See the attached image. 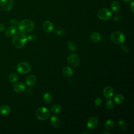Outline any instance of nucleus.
I'll use <instances>...</instances> for the list:
<instances>
[{
	"label": "nucleus",
	"mask_w": 134,
	"mask_h": 134,
	"mask_svg": "<svg viewBox=\"0 0 134 134\" xmlns=\"http://www.w3.org/2000/svg\"><path fill=\"white\" fill-rule=\"evenodd\" d=\"M5 29V26L3 24H0V31H3Z\"/></svg>",
	"instance_id": "obj_34"
},
{
	"label": "nucleus",
	"mask_w": 134,
	"mask_h": 134,
	"mask_svg": "<svg viewBox=\"0 0 134 134\" xmlns=\"http://www.w3.org/2000/svg\"><path fill=\"white\" fill-rule=\"evenodd\" d=\"M102 103V99L101 98H100L99 97H97L94 101V104L96 106H100Z\"/></svg>",
	"instance_id": "obj_30"
},
{
	"label": "nucleus",
	"mask_w": 134,
	"mask_h": 134,
	"mask_svg": "<svg viewBox=\"0 0 134 134\" xmlns=\"http://www.w3.org/2000/svg\"><path fill=\"white\" fill-rule=\"evenodd\" d=\"M10 24L12 25V26L16 27V25H18L17 20L15 19H12L10 20Z\"/></svg>",
	"instance_id": "obj_31"
},
{
	"label": "nucleus",
	"mask_w": 134,
	"mask_h": 134,
	"mask_svg": "<svg viewBox=\"0 0 134 134\" xmlns=\"http://www.w3.org/2000/svg\"><path fill=\"white\" fill-rule=\"evenodd\" d=\"M105 105H106V107L107 110H111L114 107V106L113 101L111 99H110V98H108L106 100Z\"/></svg>",
	"instance_id": "obj_27"
},
{
	"label": "nucleus",
	"mask_w": 134,
	"mask_h": 134,
	"mask_svg": "<svg viewBox=\"0 0 134 134\" xmlns=\"http://www.w3.org/2000/svg\"><path fill=\"white\" fill-rule=\"evenodd\" d=\"M31 70V65L27 62H21L18 64L16 67L17 71L21 74L29 73Z\"/></svg>",
	"instance_id": "obj_5"
},
{
	"label": "nucleus",
	"mask_w": 134,
	"mask_h": 134,
	"mask_svg": "<svg viewBox=\"0 0 134 134\" xmlns=\"http://www.w3.org/2000/svg\"><path fill=\"white\" fill-rule=\"evenodd\" d=\"M25 85L22 82L16 83L13 86L14 91L16 93H21L25 90Z\"/></svg>",
	"instance_id": "obj_13"
},
{
	"label": "nucleus",
	"mask_w": 134,
	"mask_h": 134,
	"mask_svg": "<svg viewBox=\"0 0 134 134\" xmlns=\"http://www.w3.org/2000/svg\"><path fill=\"white\" fill-rule=\"evenodd\" d=\"M18 80V75L16 73H11L8 77V80L10 83H15Z\"/></svg>",
	"instance_id": "obj_24"
},
{
	"label": "nucleus",
	"mask_w": 134,
	"mask_h": 134,
	"mask_svg": "<svg viewBox=\"0 0 134 134\" xmlns=\"http://www.w3.org/2000/svg\"><path fill=\"white\" fill-rule=\"evenodd\" d=\"M52 95L49 93H46L43 96V100L46 104H49L52 101Z\"/></svg>",
	"instance_id": "obj_21"
},
{
	"label": "nucleus",
	"mask_w": 134,
	"mask_h": 134,
	"mask_svg": "<svg viewBox=\"0 0 134 134\" xmlns=\"http://www.w3.org/2000/svg\"><path fill=\"white\" fill-rule=\"evenodd\" d=\"M16 27L10 26L8 27L5 32V36L7 37H12L14 36L16 33Z\"/></svg>",
	"instance_id": "obj_14"
},
{
	"label": "nucleus",
	"mask_w": 134,
	"mask_h": 134,
	"mask_svg": "<svg viewBox=\"0 0 134 134\" xmlns=\"http://www.w3.org/2000/svg\"><path fill=\"white\" fill-rule=\"evenodd\" d=\"M120 49H121V51L125 54H127L129 52V49L127 46L125 44H122L120 46Z\"/></svg>",
	"instance_id": "obj_29"
},
{
	"label": "nucleus",
	"mask_w": 134,
	"mask_h": 134,
	"mask_svg": "<svg viewBox=\"0 0 134 134\" xmlns=\"http://www.w3.org/2000/svg\"><path fill=\"white\" fill-rule=\"evenodd\" d=\"M42 28L44 31L50 33L53 31L54 29V26L50 21L46 20L42 24Z\"/></svg>",
	"instance_id": "obj_11"
},
{
	"label": "nucleus",
	"mask_w": 134,
	"mask_h": 134,
	"mask_svg": "<svg viewBox=\"0 0 134 134\" xmlns=\"http://www.w3.org/2000/svg\"><path fill=\"white\" fill-rule=\"evenodd\" d=\"M37 81V77L35 75L28 76L26 80V84L28 86H31L35 84Z\"/></svg>",
	"instance_id": "obj_17"
},
{
	"label": "nucleus",
	"mask_w": 134,
	"mask_h": 134,
	"mask_svg": "<svg viewBox=\"0 0 134 134\" xmlns=\"http://www.w3.org/2000/svg\"><path fill=\"white\" fill-rule=\"evenodd\" d=\"M61 106L59 104L53 105L51 108V111L53 114H58L61 110Z\"/></svg>",
	"instance_id": "obj_23"
},
{
	"label": "nucleus",
	"mask_w": 134,
	"mask_h": 134,
	"mask_svg": "<svg viewBox=\"0 0 134 134\" xmlns=\"http://www.w3.org/2000/svg\"><path fill=\"white\" fill-rule=\"evenodd\" d=\"M103 95L107 99L111 98L114 94L113 88L110 86H106L103 90Z\"/></svg>",
	"instance_id": "obj_10"
},
{
	"label": "nucleus",
	"mask_w": 134,
	"mask_h": 134,
	"mask_svg": "<svg viewBox=\"0 0 134 134\" xmlns=\"http://www.w3.org/2000/svg\"><path fill=\"white\" fill-rule=\"evenodd\" d=\"M62 72L63 74L66 77H71L73 74V70L71 67L68 66L63 67L62 69Z\"/></svg>",
	"instance_id": "obj_16"
},
{
	"label": "nucleus",
	"mask_w": 134,
	"mask_h": 134,
	"mask_svg": "<svg viewBox=\"0 0 134 134\" xmlns=\"http://www.w3.org/2000/svg\"><path fill=\"white\" fill-rule=\"evenodd\" d=\"M55 32L56 34V35H57L58 36H62L64 34L65 31H64V29H63L62 28H58L55 29Z\"/></svg>",
	"instance_id": "obj_28"
},
{
	"label": "nucleus",
	"mask_w": 134,
	"mask_h": 134,
	"mask_svg": "<svg viewBox=\"0 0 134 134\" xmlns=\"http://www.w3.org/2000/svg\"><path fill=\"white\" fill-rule=\"evenodd\" d=\"M10 108L6 105L0 106V114L2 115H7L10 113Z\"/></svg>",
	"instance_id": "obj_18"
},
{
	"label": "nucleus",
	"mask_w": 134,
	"mask_h": 134,
	"mask_svg": "<svg viewBox=\"0 0 134 134\" xmlns=\"http://www.w3.org/2000/svg\"><path fill=\"white\" fill-rule=\"evenodd\" d=\"M69 65L71 67H76L78 66L80 63V58L78 55L76 54H70L67 59Z\"/></svg>",
	"instance_id": "obj_7"
},
{
	"label": "nucleus",
	"mask_w": 134,
	"mask_h": 134,
	"mask_svg": "<svg viewBox=\"0 0 134 134\" xmlns=\"http://www.w3.org/2000/svg\"><path fill=\"white\" fill-rule=\"evenodd\" d=\"M124 2H129L130 1H131V0H122Z\"/></svg>",
	"instance_id": "obj_35"
},
{
	"label": "nucleus",
	"mask_w": 134,
	"mask_h": 134,
	"mask_svg": "<svg viewBox=\"0 0 134 134\" xmlns=\"http://www.w3.org/2000/svg\"><path fill=\"white\" fill-rule=\"evenodd\" d=\"M113 19L116 21H119V20H120L121 19V17L119 15H116L115 16H114L113 17Z\"/></svg>",
	"instance_id": "obj_32"
},
{
	"label": "nucleus",
	"mask_w": 134,
	"mask_h": 134,
	"mask_svg": "<svg viewBox=\"0 0 134 134\" xmlns=\"http://www.w3.org/2000/svg\"><path fill=\"white\" fill-rule=\"evenodd\" d=\"M27 38V37L24 34L21 32L17 33L13 38V44L16 48H21L25 45L28 40Z\"/></svg>",
	"instance_id": "obj_2"
},
{
	"label": "nucleus",
	"mask_w": 134,
	"mask_h": 134,
	"mask_svg": "<svg viewBox=\"0 0 134 134\" xmlns=\"http://www.w3.org/2000/svg\"><path fill=\"white\" fill-rule=\"evenodd\" d=\"M105 128L108 130H111L114 127V122L111 119L107 120L104 124Z\"/></svg>",
	"instance_id": "obj_22"
},
{
	"label": "nucleus",
	"mask_w": 134,
	"mask_h": 134,
	"mask_svg": "<svg viewBox=\"0 0 134 134\" xmlns=\"http://www.w3.org/2000/svg\"><path fill=\"white\" fill-rule=\"evenodd\" d=\"M117 124L118 126V127L121 129V130H125L127 128V124L125 122V121L122 119H120L118 121Z\"/></svg>",
	"instance_id": "obj_26"
},
{
	"label": "nucleus",
	"mask_w": 134,
	"mask_h": 134,
	"mask_svg": "<svg viewBox=\"0 0 134 134\" xmlns=\"http://www.w3.org/2000/svg\"><path fill=\"white\" fill-rule=\"evenodd\" d=\"M50 115V110L45 107H39L36 112V117L40 120H45L47 119L49 117Z\"/></svg>",
	"instance_id": "obj_4"
},
{
	"label": "nucleus",
	"mask_w": 134,
	"mask_h": 134,
	"mask_svg": "<svg viewBox=\"0 0 134 134\" xmlns=\"http://www.w3.org/2000/svg\"><path fill=\"white\" fill-rule=\"evenodd\" d=\"M133 6H134V4H133V2L132 1L131 2V3L130 4V5H129V8H130V10L131 11V12L132 13H134V11H133Z\"/></svg>",
	"instance_id": "obj_33"
},
{
	"label": "nucleus",
	"mask_w": 134,
	"mask_h": 134,
	"mask_svg": "<svg viewBox=\"0 0 134 134\" xmlns=\"http://www.w3.org/2000/svg\"><path fill=\"white\" fill-rule=\"evenodd\" d=\"M0 6L5 11L10 10L14 6L13 0H0Z\"/></svg>",
	"instance_id": "obj_8"
},
{
	"label": "nucleus",
	"mask_w": 134,
	"mask_h": 134,
	"mask_svg": "<svg viewBox=\"0 0 134 134\" xmlns=\"http://www.w3.org/2000/svg\"><path fill=\"white\" fill-rule=\"evenodd\" d=\"M50 123L52 127L57 128L60 126L61 120L60 118L57 116H52L50 119Z\"/></svg>",
	"instance_id": "obj_12"
},
{
	"label": "nucleus",
	"mask_w": 134,
	"mask_h": 134,
	"mask_svg": "<svg viewBox=\"0 0 134 134\" xmlns=\"http://www.w3.org/2000/svg\"><path fill=\"white\" fill-rule=\"evenodd\" d=\"M66 47L68 49L71 51H74L76 49V44L73 41H68L66 43Z\"/></svg>",
	"instance_id": "obj_25"
},
{
	"label": "nucleus",
	"mask_w": 134,
	"mask_h": 134,
	"mask_svg": "<svg viewBox=\"0 0 134 134\" xmlns=\"http://www.w3.org/2000/svg\"><path fill=\"white\" fill-rule=\"evenodd\" d=\"M110 39L113 43L117 44H121L123 43L125 40V36L123 32L116 31L111 34Z\"/></svg>",
	"instance_id": "obj_3"
},
{
	"label": "nucleus",
	"mask_w": 134,
	"mask_h": 134,
	"mask_svg": "<svg viewBox=\"0 0 134 134\" xmlns=\"http://www.w3.org/2000/svg\"><path fill=\"white\" fill-rule=\"evenodd\" d=\"M97 16L100 19L103 20H107L111 18L112 14L108 8H103L98 10Z\"/></svg>",
	"instance_id": "obj_6"
},
{
	"label": "nucleus",
	"mask_w": 134,
	"mask_h": 134,
	"mask_svg": "<svg viewBox=\"0 0 134 134\" xmlns=\"http://www.w3.org/2000/svg\"><path fill=\"white\" fill-rule=\"evenodd\" d=\"M102 39V35L98 32H94L90 36V39L94 42H98Z\"/></svg>",
	"instance_id": "obj_15"
},
{
	"label": "nucleus",
	"mask_w": 134,
	"mask_h": 134,
	"mask_svg": "<svg viewBox=\"0 0 134 134\" xmlns=\"http://www.w3.org/2000/svg\"><path fill=\"white\" fill-rule=\"evenodd\" d=\"M114 101L117 104H121L125 102V97L123 95L118 94L114 96Z\"/></svg>",
	"instance_id": "obj_20"
},
{
	"label": "nucleus",
	"mask_w": 134,
	"mask_h": 134,
	"mask_svg": "<svg viewBox=\"0 0 134 134\" xmlns=\"http://www.w3.org/2000/svg\"><path fill=\"white\" fill-rule=\"evenodd\" d=\"M98 124V119L95 117H91L88 119L86 123V126L89 129L93 130L97 127Z\"/></svg>",
	"instance_id": "obj_9"
},
{
	"label": "nucleus",
	"mask_w": 134,
	"mask_h": 134,
	"mask_svg": "<svg viewBox=\"0 0 134 134\" xmlns=\"http://www.w3.org/2000/svg\"><path fill=\"white\" fill-rule=\"evenodd\" d=\"M111 10L114 13H117L120 9V5L119 3L116 1L112 2L110 5Z\"/></svg>",
	"instance_id": "obj_19"
},
{
	"label": "nucleus",
	"mask_w": 134,
	"mask_h": 134,
	"mask_svg": "<svg viewBox=\"0 0 134 134\" xmlns=\"http://www.w3.org/2000/svg\"><path fill=\"white\" fill-rule=\"evenodd\" d=\"M18 28L23 33H29L34 29L35 24L31 20L25 19L18 24Z\"/></svg>",
	"instance_id": "obj_1"
},
{
	"label": "nucleus",
	"mask_w": 134,
	"mask_h": 134,
	"mask_svg": "<svg viewBox=\"0 0 134 134\" xmlns=\"http://www.w3.org/2000/svg\"><path fill=\"white\" fill-rule=\"evenodd\" d=\"M102 133H107V134H110V132H102Z\"/></svg>",
	"instance_id": "obj_36"
}]
</instances>
